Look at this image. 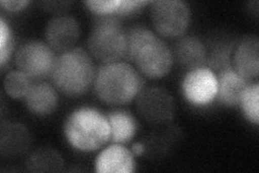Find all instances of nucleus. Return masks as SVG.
Returning <instances> with one entry per match:
<instances>
[{
  "label": "nucleus",
  "mask_w": 259,
  "mask_h": 173,
  "mask_svg": "<svg viewBox=\"0 0 259 173\" xmlns=\"http://www.w3.org/2000/svg\"><path fill=\"white\" fill-rule=\"evenodd\" d=\"M99 173H131L135 171L134 155L122 144L113 143L99 154L95 160Z\"/></svg>",
  "instance_id": "ddd939ff"
},
{
  "label": "nucleus",
  "mask_w": 259,
  "mask_h": 173,
  "mask_svg": "<svg viewBox=\"0 0 259 173\" xmlns=\"http://www.w3.org/2000/svg\"><path fill=\"white\" fill-rule=\"evenodd\" d=\"M84 5L93 13L100 16H113L121 5V0H91L85 2Z\"/></svg>",
  "instance_id": "4be33fe9"
},
{
  "label": "nucleus",
  "mask_w": 259,
  "mask_h": 173,
  "mask_svg": "<svg viewBox=\"0 0 259 173\" xmlns=\"http://www.w3.org/2000/svg\"><path fill=\"white\" fill-rule=\"evenodd\" d=\"M141 73L131 63L113 62L96 70L94 91L104 103L112 106L132 102L145 88Z\"/></svg>",
  "instance_id": "f03ea898"
},
{
  "label": "nucleus",
  "mask_w": 259,
  "mask_h": 173,
  "mask_svg": "<svg viewBox=\"0 0 259 173\" xmlns=\"http://www.w3.org/2000/svg\"><path fill=\"white\" fill-rule=\"evenodd\" d=\"M64 135L77 151L95 152L110 141V126L100 110L81 106L72 111L64 122Z\"/></svg>",
  "instance_id": "7ed1b4c3"
},
{
  "label": "nucleus",
  "mask_w": 259,
  "mask_h": 173,
  "mask_svg": "<svg viewBox=\"0 0 259 173\" xmlns=\"http://www.w3.org/2000/svg\"><path fill=\"white\" fill-rule=\"evenodd\" d=\"M88 52L103 64L120 62L125 59L127 31L112 16L97 19L87 41Z\"/></svg>",
  "instance_id": "39448f33"
},
{
  "label": "nucleus",
  "mask_w": 259,
  "mask_h": 173,
  "mask_svg": "<svg viewBox=\"0 0 259 173\" xmlns=\"http://www.w3.org/2000/svg\"><path fill=\"white\" fill-rule=\"evenodd\" d=\"M106 115L110 126V141L117 144L131 141L137 131V121L133 115L125 110H113Z\"/></svg>",
  "instance_id": "f3484780"
},
{
  "label": "nucleus",
  "mask_w": 259,
  "mask_h": 173,
  "mask_svg": "<svg viewBox=\"0 0 259 173\" xmlns=\"http://www.w3.org/2000/svg\"><path fill=\"white\" fill-rule=\"evenodd\" d=\"M145 151V146L142 144V143H135L132 145V148H131V152L133 153V155L135 156H140L144 153Z\"/></svg>",
  "instance_id": "393cba45"
},
{
  "label": "nucleus",
  "mask_w": 259,
  "mask_h": 173,
  "mask_svg": "<svg viewBox=\"0 0 259 173\" xmlns=\"http://www.w3.org/2000/svg\"><path fill=\"white\" fill-rule=\"evenodd\" d=\"M150 19L160 36L175 38L187 30L191 12L188 5L181 0H158L151 3Z\"/></svg>",
  "instance_id": "423d86ee"
},
{
  "label": "nucleus",
  "mask_w": 259,
  "mask_h": 173,
  "mask_svg": "<svg viewBox=\"0 0 259 173\" xmlns=\"http://www.w3.org/2000/svg\"><path fill=\"white\" fill-rule=\"evenodd\" d=\"M93 57L82 48H72L56 56L51 73L52 85L69 97L84 94L94 84Z\"/></svg>",
  "instance_id": "20e7f679"
},
{
  "label": "nucleus",
  "mask_w": 259,
  "mask_h": 173,
  "mask_svg": "<svg viewBox=\"0 0 259 173\" xmlns=\"http://www.w3.org/2000/svg\"><path fill=\"white\" fill-rule=\"evenodd\" d=\"M55 60V51L41 40L26 41L14 55L16 67L36 80L51 76Z\"/></svg>",
  "instance_id": "0eeeda50"
},
{
  "label": "nucleus",
  "mask_w": 259,
  "mask_h": 173,
  "mask_svg": "<svg viewBox=\"0 0 259 173\" xmlns=\"http://www.w3.org/2000/svg\"><path fill=\"white\" fill-rule=\"evenodd\" d=\"M244 116L254 125L259 123V84L250 82L243 93L240 104Z\"/></svg>",
  "instance_id": "aec40b11"
},
{
  "label": "nucleus",
  "mask_w": 259,
  "mask_h": 173,
  "mask_svg": "<svg viewBox=\"0 0 259 173\" xmlns=\"http://www.w3.org/2000/svg\"><path fill=\"white\" fill-rule=\"evenodd\" d=\"M46 43L56 52L75 48L81 36V27L75 16L59 12L48 21L45 28Z\"/></svg>",
  "instance_id": "9d476101"
},
{
  "label": "nucleus",
  "mask_w": 259,
  "mask_h": 173,
  "mask_svg": "<svg viewBox=\"0 0 259 173\" xmlns=\"http://www.w3.org/2000/svg\"><path fill=\"white\" fill-rule=\"evenodd\" d=\"M31 147L28 129L19 122L3 121L0 128V155L6 160H15L27 155Z\"/></svg>",
  "instance_id": "9b49d317"
},
{
  "label": "nucleus",
  "mask_w": 259,
  "mask_h": 173,
  "mask_svg": "<svg viewBox=\"0 0 259 173\" xmlns=\"http://www.w3.org/2000/svg\"><path fill=\"white\" fill-rule=\"evenodd\" d=\"M58 92L56 88L47 81L38 80L34 82L24 98L27 110L37 116H48L52 114L59 104Z\"/></svg>",
  "instance_id": "4468645a"
},
{
  "label": "nucleus",
  "mask_w": 259,
  "mask_h": 173,
  "mask_svg": "<svg viewBox=\"0 0 259 173\" xmlns=\"http://www.w3.org/2000/svg\"><path fill=\"white\" fill-rule=\"evenodd\" d=\"M148 4V2H142V0H121V5L116 15H127L134 13Z\"/></svg>",
  "instance_id": "5701e85b"
},
{
  "label": "nucleus",
  "mask_w": 259,
  "mask_h": 173,
  "mask_svg": "<svg viewBox=\"0 0 259 173\" xmlns=\"http://www.w3.org/2000/svg\"><path fill=\"white\" fill-rule=\"evenodd\" d=\"M34 79L30 78L25 73L18 70L8 73L4 80L5 92L14 100L25 98L31 86L34 85Z\"/></svg>",
  "instance_id": "6ab92c4d"
},
{
  "label": "nucleus",
  "mask_w": 259,
  "mask_h": 173,
  "mask_svg": "<svg viewBox=\"0 0 259 173\" xmlns=\"http://www.w3.org/2000/svg\"><path fill=\"white\" fill-rule=\"evenodd\" d=\"M183 94L189 103L203 106L215 100L218 91V79L209 67L190 70L182 82Z\"/></svg>",
  "instance_id": "1a4fd4ad"
},
{
  "label": "nucleus",
  "mask_w": 259,
  "mask_h": 173,
  "mask_svg": "<svg viewBox=\"0 0 259 173\" xmlns=\"http://www.w3.org/2000/svg\"><path fill=\"white\" fill-rule=\"evenodd\" d=\"M136 111L149 123L161 125L175 116V101L171 93L160 87L144 88L136 96Z\"/></svg>",
  "instance_id": "6e6552de"
},
{
  "label": "nucleus",
  "mask_w": 259,
  "mask_h": 173,
  "mask_svg": "<svg viewBox=\"0 0 259 173\" xmlns=\"http://www.w3.org/2000/svg\"><path fill=\"white\" fill-rule=\"evenodd\" d=\"M218 91L217 97L224 105L233 107L240 104L241 97L250 80L242 77L232 67L220 72L217 75Z\"/></svg>",
  "instance_id": "dca6fc26"
},
{
  "label": "nucleus",
  "mask_w": 259,
  "mask_h": 173,
  "mask_svg": "<svg viewBox=\"0 0 259 173\" xmlns=\"http://www.w3.org/2000/svg\"><path fill=\"white\" fill-rule=\"evenodd\" d=\"M0 5H2L4 9L8 11L18 12L27 7L29 5V2H26V0H3Z\"/></svg>",
  "instance_id": "b1692460"
},
{
  "label": "nucleus",
  "mask_w": 259,
  "mask_h": 173,
  "mask_svg": "<svg viewBox=\"0 0 259 173\" xmlns=\"http://www.w3.org/2000/svg\"><path fill=\"white\" fill-rule=\"evenodd\" d=\"M25 164L30 172H60L64 168V159L53 148L40 147L28 156Z\"/></svg>",
  "instance_id": "a211bd4d"
},
{
  "label": "nucleus",
  "mask_w": 259,
  "mask_h": 173,
  "mask_svg": "<svg viewBox=\"0 0 259 173\" xmlns=\"http://www.w3.org/2000/svg\"><path fill=\"white\" fill-rule=\"evenodd\" d=\"M127 31L125 60L141 73L142 76L158 79L165 76L173 65V52L165 41L156 32L136 26Z\"/></svg>",
  "instance_id": "f257e3e1"
},
{
  "label": "nucleus",
  "mask_w": 259,
  "mask_h": 173,
  "mask_svg": "<svg viewBox=\"0 0 259 173\" xmlns=\"http://www.w3.org/2000/svg\"><path fill=\"white\" fill-rule=\"evenodd\" d=\"M173 56L187 68L204 66L208 60V52L205 44L196 36H184L177 40Z\"/></svg>",
  "instance_id": "2eb2a0df"
},
{
  "label": "nucleus",
  "mask_w": 259,
  "mask_h": 173,
  "mask_svg": "<svg viewBox=\"0 0 259 173\" xmlns=\"http://www.w3.org/2000/svg\"><path fill=\"white\" fill-rule=\"evenodd\" d=\"M232 68L248 80L256 79L259 73V40L245 37L233 47Z\"/></svg>",
  "instance_id": "f8f14e48"
},
{
  "label": "nucleus",
  "mask_w": 259,
  "mask_h": 173,
  "mask_svg": "<svg viewBox=\"0 0 259 173\" xmlns=\"http://www.w3.org/2000/svg\"><path fill=\"white\" fill-rule=\"evenodd\" d=\"M14 48L13 32L4 18L0 21V64L2 66L10 61Z\"/></svg>",
  "instance_id": "412c9836"
}]
</instances>
